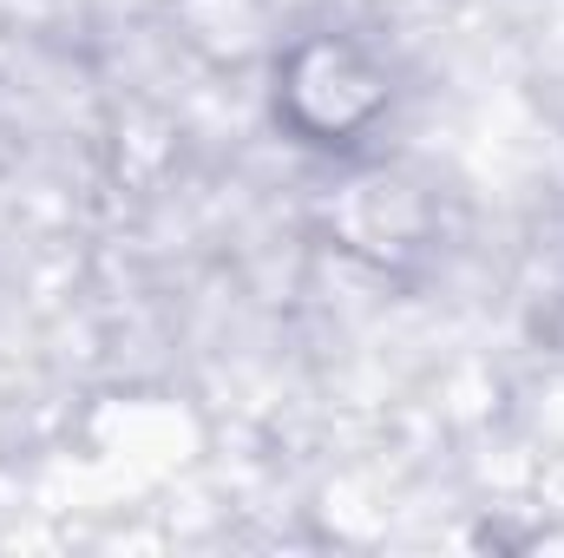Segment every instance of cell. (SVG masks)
Masks as SVG:
<instances>
[{
	"label": "cell",
	"instance_id": "1",
	"mask_svg": "<svg viewBox=\"0 0 564 558\" xmlns=\"http://www.w3.org/2000/svg\"><path fill=\"white\" fill-rule=\"evenodd\" d=\"M388 106V79L381 66L335 33L302 40L276 73V112L302 132L308 144H355Z\"/></svg>",
	"mask_w": 564,
	"mask_h": 558
}]
</instances>
